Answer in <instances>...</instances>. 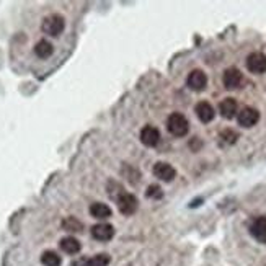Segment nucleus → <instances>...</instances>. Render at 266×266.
<instances>
[{"label":"nucleus","mask_w":266,"mask_h":266,"mask_svg":"<svg viewBox=\"0 0 266 266\" xmlns=\"http://www.w3.org/2000/svg\"><path fill=\"white\" fill-rule=\"evenodd\" d=\"M92 237L98 242H110L115 237V227L111 224L100 222L92 227Z\"/></svg>","instance_id":"obj_9"},{"label":"nucleus","mask_w":266,"mask_h":266,"mask_svg":"<svg viewBox=\"0 0 266 266\" xmlns=\"http://www.w3.org/2000/svg\"><path fill=\"white\" fill-rule=\"evenodd\" d=\"M116 204H118V209H120L123 216H133V214H135V211L139 209L137 198H135L134 194L126 193V191H123L120 196L116 198Z\"/></svg>","instance_id":"obj_3"},{"label":"nucleus","mask_w":266,"mask_h":266,"mask_svg":"<svg viewBox=\"0 0 266 266\" xmlns=\"http://www.w3.org/2000/svg\"><path fill=\"white\" fill-rule=\"evenodd\" d=\"M140 142L145 147H155L160 142V131L153 126H144L140 131Z\"/></svg>","instance_id":"obj_14"},{"label":"nucleus","mask_w":266,"mask_h":266,"mask_svg":"<svg viewBox=\"0 0 266 266\" xmlns=\"http://www.w3.org/2000/svg\"><path fill=\"white\" fill-rule=\"evenodd\" d=\"M201 145H203V142H201V140H199V137H193V139L190 140V147H191V149H193L194 152H196Z\"/></svg>","instance_id":"obj_22"},{"label":"nucleus","mask_w":266,"mask_h":266,"mask_svg":"<svg viewBox=\"0 0 266 266\" xmlns=\"http://www.w3.org/2000/svg\"><path fill=\"white\" fill-rule=\"evenodd\" d=\"M186 85L190 87L193 92H203L206 88V85H208V75H206L204 70L194 69L188 74Z\"/></svg>","instance_id":"obj_6"},{"label":"nucleus","mask_w":266,"mask_h":266,"mask_svg":"<svg viewBox=\"0 0 266 266\" xmlns=\"http://www.w3.org/2000/svg\"><path fill=\"white\" fill-rule=\"evenodd\" d=\"M153 175L157 176L158 180H162L165 183H170L173 181L176 178V170L173 165H170L167 162H157L155 165H153Z\"/></svg>","instance_id":"obj_8"},{"label":"nucleus","mask_w":266,"mask_h":266,"mask_svg":"<svg viewBox=\"0 0 266 266\" xmlns=\"http://www.w3.org/2000/svg\"><path fill=\"white\" fill-rule=\"evenodd\" d=\"M167 129L175 137H185L190 131V121L186 120L185 115L181 113H171L167 120Z\"/></svg>","instance_id":"obj_1"},{"label":"nucleus","mask_w":266,"mask_h":266,"mask_svg":"<svg viewBox=\"0 0 266 266\" xmlns=\"http://www.w3.org/2000/svg\"><path fill=\"white\" fill-rule=\"evenodd\" d=\"M250 234L260 244H266V216H260L252 222Z\"/></svg>","instance_id":"obj_12"},{"label":"nucleus","mask_w":266,"mask_h":266,"mask_svg":"<svg viewBox=\"0 0 266 266\" xmlns=\"http://www.w3.org/2000/svg\"><path fill=\"white\" fill-rule=\"evenodd\" d=\"M41 263H43L44 266H61L62 260L56 252L48 250V252H44L43 255H41Z\"/></svg>","instance_id":"obj_18"},{"label":"nucleus","mask_w":266,"mask_h":266,"mask_svg":"<svg viewBox=\"0 0 266 266\" xmlns=\"http://www.w3.org/2000/svg\"><path fill=\"white\" fill-rule=\"evenodd\" d=\"M242 82H244V74H242L237 67H229L224 70L222 84L227 90H235V88H239L242 85Z\"/></svg>","instance_id":"obj_7"},{"label":"nucleus","mask_w":266,"mask_h":266,"mask_svg":"<svg viewBox=\"0 0 266 266\" xmlns=\"http://www.w3.org/2000/svg\"><path fill=\"white\" fill-rule=\"evenodd\" d=\"M219 139L222 140L224 144H227V145H232L237 142V139H239V134L234 131V129H224V131L219 134Z\"/></svg>","instance_id":"obj_20"},{"label":"nucleus","mask_w":266,"mask_h":266,"mask_svg":"<svg viewBox=\"0 0 266 266\" xmlns=\"http://www.w3.org/2000/svg\"><path fill=\"white\" fill-rule=\"evenodd\" d=\"M194 113H196L198 120L204 124L211 123L216 118V110L209 102H199L196 106H194Z\"/></svg>","instance_id":"obj_11"},{"label":"nucleus","mask_w":266,"mask_h":266,"mask_svg":"<svg viewBox=\"0 0 266 266\" xmlns=\"http://www.w3.org/2000/svg\"><path fill=\"white\" fill-rule=\"evenodd\" d=\"M145 196L149 199H162L163 198V190L158 185H150L147 188Z\"/></svg>","instance_id":"obj_21"},{"label":"nucleus","mask_w":266,"mask_h":266,"mask_svg":"<svg viewBox=\"0 0 266 266\" xmlns=\"http://www.w3.org/2000/svg\"><path fill=\"white\" fill-rule=\"evenodd\" d=\"M111 262L110 255L106 253H98V255H93L90 258H79L72 262V266H108Z\"/></svg>","instance_id":"obj_13"},{"label":"nucleus","mask_w":266,"mask_h":266,"mask_svg":"<svg viewBox=\"0 0 266 266\" xmlns=\"http://www.w3.org/2000/svg\"><path fill=\"white\" fill-rule=\"evenodd\" d=\"M245 66L248 69V72L255 74V75H262L266 72V54L263 52H252L248 54Z\"/></svg>","instance_id":"obj_4"},{"label":"nucleus","mask_w":266,"mask_h":266,"mask_svg":"<svg viewBox=\"0 0 266 266\" xmlns=\"http://www.w3.org/2000/svg\"><path fill=\"white\" fill-rule=\"evenodd\" d=\"M64 28H66V20H64V16L57 13L48 15L43 20V23H41L43 33L49 34V36H59V34L64 31Z\"/></svg>","instance_id":"obj_2"},{"label":"nucleus","mask_w":266,"mask_h":266,"mask_svg":"<svg viewBox=\"0 0 266 266\" xmlns=\"http://www.w3.org/2000/svg\"><path fill=\"white\" fill-rule=\"evenodd\" d=\"M219 113L224 118V120H234L239 113V105L237 100L232 97L224 98L221 103H219Z\"/></svg>","instance_id":"obj_10"},{"label":"nucleus","mask_w":266,"mask_h":266,"mask_svg":"<svg viewBox=\"0 0 266 266\" xmlns=\"http://www.w3.org/2000/svg\"><path fill=\"white\" fill-rule=\"evenodd\" d=\"M59 247H61V250L64 253H67V255H77L82 248L80 242L75 237H64L61 240V244H59Z\"/></svg>","instance_id":"obj_16"},{"label":"nucleus","mask_w":266,"mask_h":266,"mask_svg":"<svg viewBox=\"0 0 266 266\" xmlns=\"http://www.w3.org/2000/svg\"><path fill=\"white\" fill-rule=\"evenodd\" d=\"M90 214H92V217L100 219V221H105V219L111 217L113 211H111L110 206L105 204V203H93L90 206Z\"/></svg>","instance_id":"obj_15"},{"label":"nucleus","mask_w":266,"mask_h":266,"mask_svg":"<svg viewBox=\"0 0 266 266\" xmlns=\"http://www.w3.org/2000/svg\"><path fill=\"white\" fill-rule=\"evenodd\" d=\"M260 121V111L252 106H244L237 113V123L242 128H253Z\"/></svg>","instance_id":"obj_5"},{"label":"nucleus","mask_w":266,"mask_h":266,"mask_svg":"<svg viewBox=\"0 0 266 266\" xmlns=\"http://www.w3.org/2000/svg\"><path fill=\"white\" fill-rule=\"evenodd\" d=\"M62 227L64 230H67V232H80L84 226H82L80 221H77L75 217H66L62 221Z\"/></svg>","instance_id":"obj_19"},{"label":"nucleus","mask_w":266,"mask_h":266,"mask_svg":"<svg viewBox=\"0 0 266 266\" xmlns=\"http://www.w3.org/2000/svg\"><path fill=\"white\" fill-rule=\"evenodd\" d=\"M34 54H36L39 59H48L54 54V46H52L48 39H41L34 46Z\"/></svg>","instance_id":"obj_17"}]
</instances>
